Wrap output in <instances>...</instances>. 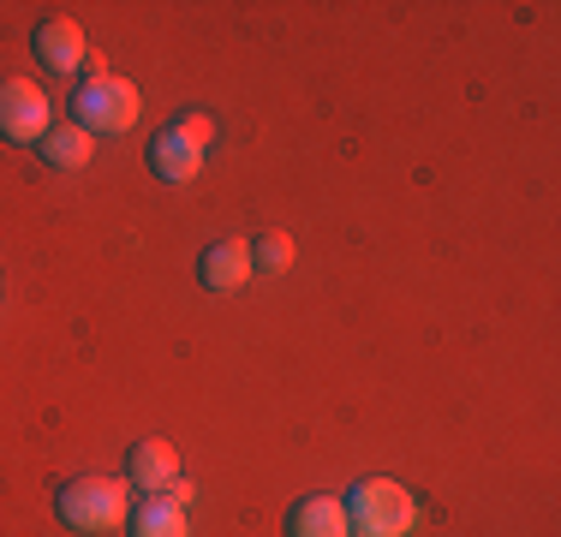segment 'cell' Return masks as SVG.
I'll return each mask as SVG.
<instances>
[{"label": "cell", "instance_id": "1", "mask_svg": "<svg viewBox=\"0 0 561 537\" xmlns=\"http://www.w3.org/2000/svg\"><path fill=\"white\" fill-rule=\"evenodd\" d=\"M412 519H419V507H412V495L394 478H365L346 495V526L358 537H407Z\"/></svg>", "mask_w": 561, "mask_h": 537}, {"label": "cell", "instance_id": "2", "mask_svg": "<svg viewBox=\"0 0 561 537\" xmlns=\"http://www.w3.org/2000/svg\"><path fill=\"white\" fill-rule=\"evenodd\" d=\"M126 502H131V483L119 478H72L60 490V519L72 532H114L126 526Z\"/></svg>", "mask_w": 561, "mask_h": 537}, {"label": "cell", "instance_id": "3", "mask_svg": "<svg viewBox=\"0 0 561 537\" xmlns=\"http://www.w3.org/2000/svg\"><path fill=\"white\" fill-rule=\"evenodd\" d=\"M72 126L84 132H131L138 126V84L126 78H84L72 96Z\"/></svg>", "mask_w": 561, "mask_h": 537}, {"label": "cell", "instance_id": "4", "mask_svg": "<svg viewBox=\"0 0 561 537\" xmlns=\"http://www.w3.org/2000/svg\"><path fill=\"white\" fill-rule=\"evenodd\" d=\"M48 96L36 78H0V138L12 144H43L48 138Z\"/></svg>", "mask_w": 561, "mask_h": 537}, {"label": "cell", "instance_id": "5", "mask_svg": "<svg viewBox=\"0 0 561 537\" xmlns=\"http://www.w3.org/2000/svg\"><path fill=\"white\" fill-rule=\"evenodd\" d=\"M251 245L245 239H216V245L204 251V263H197V275H204V287L209 293H239L251 281Z\"/></svg>", "mask_w": 561, "mask_h": 537}, {"label": "cell", "instance_id": "6", "mask_svg": "<svg viewBox=\"0 0 561 537\" xmlns=\"http://www.w3.org/2000/svg\"><path fill=\"white\" fill-rule=\"evenodd\" d=\"M173 478H180V454H173V442H138V448L126 454V483L131 490L162 495Z\"/></svg>", "mask_w": 561, "mask_h": 537}, {"label": "cell", "instance_id": "7", "mask_svg": "<svg viewBox=\"0 0 561 537\" xmlns=\"http://www.w3.org/2000/svg\"><path fill=\"white\" fill-rule=\"evenodd\" d=\"M287 537H353L346 502H335V495H305V502H293Z\"/></svg>", "mask_w": 561, "mask_h": 537}, {"label": "cell", "instance_id": "8", "mask_svg": "<svg viewBox=\"0 0 561 537\" xmlns=\"http://www.w3.org/2000/svg\"><path fill=\"white\" fill-rule=\"evenodd\" d=\"M36 54H43L48 72H78V66L90 60L84 31H78L72 19H48V24H36Z\"/></svg>", "mask_w": 561, "mask_h": 537}, {"label": "cell", "instance_id": "9", "mask_svg": "<svg viewBox=\"0 0 561 537\" xmlns=\"http://www.w3.org/2000/svg\"><path fill=\"white\" fill-rule=\"evenodd\" d=\"M150 168H156V173H162V180H168V185H192V180H197V173H204V150H197V144H185V138H180V132H173V126H168V132H162V138H156V144H150Z\"/></svg>", "mask_w": 561, "mask_h": 537}, {"label": "cell", "instance_id": "10", "mask_svg": "<svg viewBox=\"0 0 561 537\" xmlns=\"http://www.w3.org/2000/svg\"><path fill=\"white\" fill-rule=\"evenodd\" d=\"M131 537H192L185 532V507L168 495H144V507L131 514Z\"/></svg>", "mask_w": 561, "mask_h": 537}, {"label": "cell", "instance_id": "11", "mask_svg": "<svg viewBox=\"0 0 561 537\" xmlns=\"http://www.w3.org/2000/svg\"><path fill=\"white\" fill-rule=\"evenodd\" d=\"M90 156H96V150H90V132L84 126H48V138H43V161H48V168H84Z\"/></svg>", "mask_w": 561, "mask_h": 537}, {"label": "cell", "instance_id": "12", "mask_svg": "<svg viewBox=\"0 0 561 537\" xmlns=\"http://www.w3.org/2000/svg\"><path fill=\"white\" fill-rule=\"evenodd\" d=\"M251 263L257 268H287L293 263V239L287 233H263L257 245H251Z\"/></svg>", "mask_w": 561, "mask_h": 537}, {"label": "cell", "instance_id": "13", "mask_svg": "<svg viewBox=\"0 0 561 537\" xmlns=\"http://www.w3.org/2000/svg\"><path fill=\"white\" fill-rule=\"evenodd\" d=\"M173 132H180L185 144H197V150H204V144L216 138V119H209V114H180V119H173Z\"/></svg>", "mask_w": 561, "mask_h": 537}]
</instances>
